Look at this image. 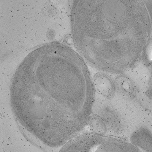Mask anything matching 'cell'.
<instances>
[{
	"label": "cell",
	"instance_id": "obj_1",
	"mask_svg": "<svg viewBox=\"0 0 152 152\" xmlns=\"http://www.w3.org/2000/svg\"><path fill=\"white\" fill-rule=\"evenodd\" d=\"M83 58L62 43L37 47L16 71L11 104L19 129L36 145H64L85 128L94 101Z\"/></svg>",
	"mask_w": 152,
	"mask_h": 152
},
{
	"label": "cell",
	"instance_id": "obj_2",
	"mask_svg": "<svg viewBox=\"0 0 152 152\" xmlns=\"http://www.w3.org/2000/svg\"><path fill=\"white\" fill-rule=\"evenodd\" d=\"M78 54L93 67L114 74L133 68L149 42L151 22L141 1H75L71 11Z\"/></svg>",
	"mask_w": 152,
	"mask_h": 152
},
{
	"label": "cell",
	"instance_id": "obj_3",
	"mask_svg": "<svg viewBox=\"0 0 152 152\" xmlns=\"http://www.w3.org/2000/svg\"><path fill=\"white\" fill-rule=\"evenodd\" d=\"M61 152H140L132 143L120 138L97 134H85L72 139Z\"/></svg>",
	"mask_w": 152,
	"mask_h": 152
},
{
	"label": "cell",
	"instance_id": "obj_4",
	"mask_svg": "<svg viewBox=\"0 0 152 152\" xmlns=\"http://www.w3.org/2000/svg\"><path fill=\"white\" fill-rule=\"evenodd\" d=\"M131 141L132 144L137 148L152 152V136L147 129L142 128L135 132L131 137Z\"/></svg>",
	"mask_w": 152,
	"mask_h": 152
},
{
	"label": "cell",
	"instance_id": "obj_5",
	"mask_svg": "<svg viewBox=\"0 0 152 152\" xmlns=\"http://www.w3.org/2000/svg\"><path fill=\"white\" fill-rule=\"evenodd\" d=\"M97 76L95 80V85L97 86V89L104 96H109L112 94L113 89L111 80L105 75Z\"/></svg>",
	"mask_w": 152,
	"mask_h": 152
}]
</instances>
